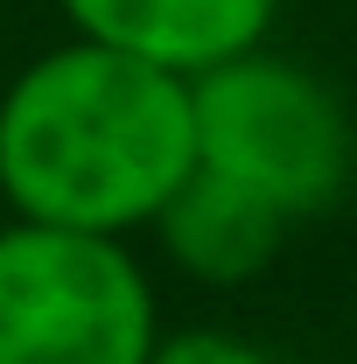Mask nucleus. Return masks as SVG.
I'll return each mask as SVG.
<instances>
[{
	"label": "nucleus",
	"instance_id": "nucleus-7",
	"mask_svg": "<svg viewBox=\"0 0 357 364\" xmlns=\"http://www.w3.org/2000/svg\"><path fill=\"white\" fill-rule=\"evenodd\" d=\"M0 218H7V203H0Z\"/></svg>",
	"mask_w": 357,
	"mask_h": 364
},
{
	"label": "nucleus",
	"instance_id": "nucleus-3",
	"mask_svg": "<svg viewBox=\"0 0 357 364\" xmlns=\"http://www.w3.org/2000/svg\"><path fill=\"white\" fill-rule=\"evenodd\" d=\"M161 343L134 238L0 218V364H147Z\"/></svg>",
	"mask_w": 357,
	"mask_h": 364
},
{
	"label": "nucleus",
	"instance_id": "nucleus-1",
	"mask_svg": "<svg viewBox=\"0 0 357 364\" xmlns=\"http://www.w3.org/2000/svg\"><path fill=\"white\" fill-rule=\"evenodd\" d=\"M196 176L189 77L112 43L28 56L0 91V203L7 218L98 238H140Z\"/></svg>",
	"mask_w": 357,
	"mask_h": 364
},
{
	"label": "nucleus",
	"instance_id": "nucleus-2",
	"mask_svg": "<svg viewBox=\"0 0 357 364\" xmlns=\"http://www.w3.org/2000/svg\"><path fill=\"white\" fill-rule=\"evenodd\" d=\"M196 98V168L252 189L287 225L329 210L357 176V127L336 85L267 43L189 77Z\"/></svg>",
	"mask_w": 357,
	"mask_h": 364
},
{
	"label": "nucleus",
	"instance_id": "nucleus-6",
	"mask_svg": "<svg viewBox=\"0 0 357 364\" xmlns=\"http://www.w3.org/2000/svg\"><path fill=\"white\" fill-rule=\"evenodd\" d=\"M147 364H273V350H260L238 329H161Z\"/></svg>",
	"mask_w": 357,
	"mask_h": 364
},
{
	"label": "nucleus",
	"instance_id": "nucleus-5",
	"mask_svg": "<svg viewBox=\"0 0 357 364\" xmlns=\"http://www.w3.org/2000/svg\"><path fill=\"white\" fill-rule=\"evenodd\" d=\"M287 231L294 225L273 203H260L252 189L211 176V168H196L169 196V210L154 218L161 252L189 280H203V287H245V280H260L273 267V252L287 245Z\"/></svg>",
	"mask_w": 357,
	"mask_h": 364
},
{
	"label": "nucleus",
	"instance_id": "nucleus-4",
	"mask_svg": "<svg viewBox=\"0 0 357 364\" xmlns=\"http://www.w3.org/2000/svg\"><path fill=\"white\" fill-rule=\"evenodd\" d=\"M70 36L147 56L176 77H203L273 36L280 0H56Z\"/></svg>",
	"mask_w": 357,
	"mask_h": 364
}]
</instances>
